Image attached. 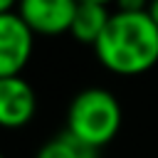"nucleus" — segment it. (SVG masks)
<instances>
[{"mask_svg": "<svg viewBox=\"0 0 158 158\" xmlns=\"http://www.w3.org/2000/svg\"><path fill=\"white\" fill-rule=\"evenodd\" d=\"M94 52L114 74H143L158 64V27L148 12H111Z\"/></svg>", "mask_w": 158, "mask_h": 158, "instance_id": "obj_1", "label": "nucleus"}, {"mask_svg": "<svg viewBox=\"0 0 158 158\" xmlns=\"http://www.w3.org/2000/svg\"><path fill=\"white\" fill-rule=\"evenodd\" d=\"M121 121V104L104 86H86L77 91L67 106V131L94 151L116 138Z\"/></svg>", "mask_w": 158, "mask_h": 158, "instance_id": "obj_2", "label": "nucleus"}, {"mask_svg": "<svg viewBox=\"0 0 158 158\" xmlns=\"http://www.w3.org/2000/svg\"><path fill=\"white\" fill-rule=\"evenodd\" d=\"M35 49V32L12 12L0 15V79L20 77Z\"/></svg>", "mask_w": 158, "mask_h": 158, "instance_id": "obj_3", "label": "nucleus"}, {"mask_svg": "<svg viewBox=\"0 0 158 158\" xmlns=\"http://www.w3.org/2000/svg\"><path fill=\"white\" fill-rule=\"evenodd\" d=\"M79 0H20L15 12L35 35H64L72 30Z\"/></svg>", "mask_w": 158, "mask_h": 158, "instance_id": "obj_4", "label": "nucleus"}, {"mask_svg": "<svg viewBox=\"0 0 158 158\" xmlns=\"http://www.w3.org/2000/svg\"><path fill=\"white\" fill-rule=\"evenodd\" d=\"M35 111L37 94L22 74L0 79V128H22L35 118Z\"/></svg>", "mask_w": 158, "mask_h": 158, "instance_id": "obj_5", "label": "nucleus"}, {"mask_svg": "<svg viewBox=\"0 0 158 158\" xmlns=\"http://www.w3.org/2000/svg\"><path fill=\"white\" fill-rule=\"evenodd\" d=\"M109 20H111V12H109L106 5L79 2L69 35H72L77 42H81V44H91V47H94V44L99 42V37L104 35Z\"/></svg>", "mask_w": 158, "mask_h": 158, "instance_id": "obj_6", "label": "nucleus"}, {"mask_svg": "<svg viewBox=\"0 0 158 158\" xmlns=\"http://www.w3.org/2000/svg\"><path fill=\"white\" fill-rule=\"evenodd\" d=\"M99 151H94L91 146L81 143L77 136H72L67 128L54 133L52 138H47L40 151L35 153V158H96Z\"/></svg>", "mask_w": 158, "mask_h": 158, "instance_id": "obj_7", "label": "nucleus"}, {"mask_svg": "<svg viewBox=\"0 0 158 158\" xmlns=\"http://www.w3.org/2000/svg\"><path fill=\"white\" fill-rule=\"evenodd\" d=\"M116 2V12H148L151 0H114Z\"/></svg>", "mask_w": 158, "mask_h": 158, "instance_id": "obj_8", "label": "nucleus"}, {"mask_svg": "<svg viewBox=\"0 0 158 158\" xmlns=\"http://www.w3.org/2000/svg\"><path fill=\"white\" fill-rule=\"evenodd\" d=\"M17 2H20V0H0V15H2V12H12V10L17 7Z\"/></svg>", "mask_w": 158, "mask_h": 158, "instance_id": "obj_9", "label": "nucleus"}, {"mask_svg": "<svg viewBox=\"0 0 158 158\" xmlns=\"http://www.w3.org/2000/svg\"><path fill=\"white\" fill-rule=\"evenodd\" d=\"M148 15H151V20H153L156 27H158V0H151V5H148Z\"/></svg>", "mask_w": 158, "mask_h": 158, "instance_id": "obj_10", "label": "nucleus"}, {"mask_svg": "<svg viewBox=\"0 0 158 158\" xmlns=\"http://www.w3.org/2000/svg\"><path fill=\"white\" fill-rule=\"evenodd\" d=\"M79 2H94V5H106L109 7V2H114V0H79Z\"/></svg>", "mask_w": 158, "mask_h": 158, "instance_id": "obj_11", "label": "nucleus"}, {"mask_svg": "<svg viewBox=\"0 0 158 158\" xmlns=\"http://www.w3.org/2000/svg\"><path fill=\"white\" fill-rule=\"evenodd\" d=\"M0 158H7V156H5V153H2V151H0Z\"/></svg>", "mask_w": 158, "mask_h": 158, "instance_id": "obj_12", "label": "nucleus"}]
</instances>
